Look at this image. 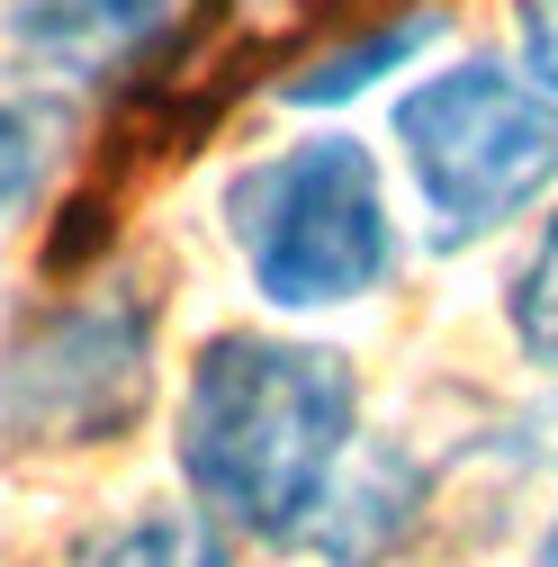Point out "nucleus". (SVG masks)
Listing matches in <instances>:
<instances>
[{"mask_svg": "<svg viewBox=\"0 0 558 567\" xmlns=\"http://www.w3.org/2000/svg\"><path fill=\"white\" fill-rule=\"evenodd\" d=\"M514 54H523V82L558 109V0H514Z\"/></svg>", "mask_w": 558, "mask_h": 567, "instance_id": "nucleus-11", "label": "nucleus"}, {"mask_svg": "<svg viewBox=\"0 0 558 567\" xmlns=\"http://www.w3.org/2000/svg\"><path fill=\"white\" fill-rule=\"evenodd\" d=\"M505 324H514L531 370H558V207L540 217V244L523 252L514 289H505Z\"/></svg>", "mask_w": 558, "mask_h": 567, "instance_id": "nucleus-9", "label": "nucleus"}, {"mask_svg": "<svg viewBox=\"0 0 558 567\" xmlns=\"http://www.w3.org/2000/svg\"><path fill=\"white\" fill-rule=\"evenodd\" d=\"M388 135L405 154V181L424 198L442 252L505 235L514 217L540 207V189H558V109L496 54L405 82Z\"/></svg>", "mask_w": 558, "mask_h": 567, "instance_id": "nucleus-3", "label": "nucleus"}, {"mask_svg": "<svg viewBox=\"0 0 558 567\" xmlns=\"http://www.w3.org/2000/svg\"><path fill=\"white\" fill-rule=\"evenodd\" d=\"M531 567H558V523L540 532V558H531Z\"/></svg>", "mask_w": 558, "mask_h": 567, "instance_id": "nucleus-12", "label": "nucleus"}, {"mask_svg": "<svg viewBox=\"0 0 558 567\" xmlns=\"http://www.w3.org/2000/svg\"><path fill=\"white\" fill-rule=\"evenodd\" d=\"M163 298L135 279H100L37 307L0 342V442L10 451H108L154 405Z\"/></svg>", "mask_w": 558, "mask_h": 567, "instance_id": "nucleus-4", "label": "nucleus"}, {"mask_svg": "<svg viewBox=\"0 0 558 567\" xmlns=\"http://www.w3.org/2000/svg\"><path fill=\"white\" fill-rule=\"evenodd\" d=\"M73 567H235V549L207 505H145V514L108 523L100 540H82Z\"/></svg>", "mask_w": 558, "mask_h": 567, "instance_id": "nucleus-8", "label": "nucleus"}, {"mask_svg": "<svg viewBox=\"0 0 558 567\" xmlns=\"http://www.w3.org/2000/svg\"><path fill=\"white\" fill-rule=\"evenodd\" d=\"M405 523H414V468H405L396 451H379V460H361V477H333L324 514H316V540H324L342 567H361V558H379Z\"/></svg>", "mask_w": 558, "mask_h": 567, "instance_id": "nucleus-7", "label": "nucleus"}, {"mask_svg": "<svg viewBox=\"0 0 558 567\" xmlns=\"http://www.w3.org/2000/svg\"><path fill=\"white\" fill-rule=\"evenodd\" d=\"M442 37V10H405V19H379V28H361V37H342V45H324V54H307L289 82H279V100L289 109H342V100H361L370 82H396L414 54H424Z\"/></svg>", "mask_w": 558, "mask_h": 567, "instance_id": "nucleus-6", "label": "nucleus"}, {"mask_svg": "<svg viewBox=\"0 0 558 567\" xmlns=\"http://www.w3.org/2000/svg\"><path fill=\"white\" fill-rule=\"evenodd\" d=\"M361 433V379L333 342L298 333H207L180 379L172 460L189 495L226 532L298 540L316 532L333 477L352 468Z\"/></svg>", "mask_w": 558, "mask_h": 567, "instance_id": "nucleus-1", "label": "nucleus"}, {"mask_svg": "<svg viewBox=\"0 0 558 567\" xmlns=\"http://www.w3.org/2000/svg\"><path fill=\"white\" fill-rule=\"evenodd\" d=\"M172 28V0H10V37L45 82H117L135 54Z\"/></svg>", "mask_w": 558, "mask_h": 567, "instance_id": "nucleus-5", "label": "nucleus"}, {"mask_svg": "<svg viewBox=\"0 0 558 567\" xmlns=\"http://www.w3.org/2000/svg\"><path fill=\"white\" fill-rule=\"evenodd\" d=\"M226 235L252 270L261 307L324 316L361 307L396 279L388 181L361 135H298L226 181Z\"/></svg>", "mask_w": 558, "mask_h": 567, "instance_id": "nucleus-2", "label": "nucleus"}, {"mask_svg": "<svg viewBox=\"0 0 558 567\" xmlns=\"http://www.w3.org/2000/svg\"><path fill=\"white\" fill-rule=\"evenodd\" d=\"M37 181H45V126H37L28 100L0 91V235L37 207Z\"/></svg>", "mask_w": 558, "mask_h": 567, "instance_id": "nucleus-10", "label": "nucleus"}]
</instances>
